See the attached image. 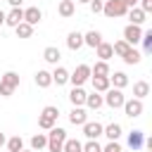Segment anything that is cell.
<instances>
[{
	"instance_id": "obj_1",
	"label": "cell",
	"mask_w": 152,
	"mask_h": 152,
	"mask_svg": "<svg viewBox=\"0 0 152 152\" xmlns=\"http://www.w3.org/2000/svg\"><path fill=\"white\" fill-rule=\"evenodd\" d=\"M19 88V74L17 71H5L0 78V97H10Z\"/></svg>"
},
{
	"instance_id": "obj_2",
	"label": "cell",
	"mask_w": 152,
	"mask_h": 152,
	"mask_svg": "<svg viewBox=\"0 0 152 152\" xmlns=\"http://www.w3.org/2000/svg\"><path fill=\"white\" fill-rule=\"evenodd\" d=\"M57 116H59V109H57L55 104H48V107H43V112H40V116H38V128H43V131H50V128L57 124Z\"/></svg>"
},
{
	"instance_id": "obj_3",
	"label": "cell",
	"mask_w": 152,
	"mask_h": 152,
	"mask_svg": "<svg viewBox=\"0 0 152 152\" xmlns=\"http://www.w3.org/2000/svg\"><path fill=\"white\" fill-rule=\"evenodd\" d=\"M64 140H66V131L59 126H52L48 133V152H62Z\"/></svg>"
},
{
	"instance_id": "obj_4",
	"label": "cell",
	"mask_w": 152,
	"mask_h": 152,
	"mask_svg": "<svg viewBox=\"0 0 152 152\" xmlns=\"http://www.w3.org/2000/svg\"><path fill=\"white\" fill-rule=\"evenodd\" d=\"M126 12H128V7H126L121 0H104V2H102V14L109 17V19H114V17H126Z\"/></svg>"
},
{
	"instance_id": "obj_5",
	"label": "cell",
	"mask_w": 152,
	"mask_h": 152,
	"mask_svg": "<svg viewBox=\"0 0 152 152\" xmlns=\"http://www.w3.org/2000/svg\"><path fill=\"white\" fill-rule=\"evenodd\" d=\"M124 100H126L124 93H121L119 88H112V86H109V88L104 90V95H102V102H104L107 107H112V109H119V107L124 104Z\"/></svg>"
},
{
	"instance_id": "obj_6",
	"label": "cell",
	"mask_w": 152,
	"mask_h": 152,
	"mask_svg": "<svg viewBox=\"0 0 152 152\" xmlns=\"http://www.w3.org/2000/svg\"><path fill=\"white\" fill-rule=\"evenodd\" d=\"M88 78H90V66H88V64H78V66L69 74V83H71V86H83Z\"/></svg>"
},
{
	"instance_id": "obj_7",
	"label": "cell",
	"mask_w": 152,
	"mask_h": 152,
	"mask_svg": "<svg viewBox=\"0 0 152 152\" xmlns=\"http://www.w3.org/2000/svg\"><path fill=\"white\" fill-rule=\"evenodd\" d=\"M124 114L126 116H131V119H135V116H140L142 114V100H138V97H131V100H124Z\"/></svg>"
},
{
	"instance_id": "obj_8",
	"label": "cell",
	"mask_w": 152,
	"mask_h": 152,
	"mask_svg": "<svg viewBox=\"0 0 152 152\" xmlns=\"http://www.w3.org/2000/svg\"><path fill=\"white\" fill-rule=\"evenodd\" d=\"M140 38H142V28H140V26H135V24H128V26L124 28V40H126L128 45H135V43H140Z\"/></svg>"
},
{
	"instance_id": "obj_9",
	"label": "cell",
	"mask_w": 152,
	"mask_h": 152,
	"mask_svg": "<svg viewBox=\"0 0 152 152\" xmlns=\"http://www.w3.org/2000/svg\"><path fill=\"white\" fill-rule=\"evenodd\" d=\"M102 128H104V126H102L100 121H86V124H83V135H86L88 140H97V138L102 135Z\"/></svg>"
},
{
	"instance_id": "obj_10",
	"label": "cell",
	"mask_w": 152,
	"mask_h": 152,
	"mask_svg": "<svg viewBox=\"0 0 152 152\" xmlns=\"http://www.w3.org/2000/svg\"><path fill=\"white\" fill-rule=\"evenodd\" d=\"M21 21H24V10H21V7H12L10 12H5V24H7V26L14 28V26L21 24Z\"/></svg>"
},
{
	"instance_id": "obj_11",
	"label": "cell",
	"mask_w": 152,
	"mask_h": 152,
	"mask_svg": "<svg viewBox=\"0 0 152 152\" xmlns=\"http://www.w3.org/2000/svg\"><path fill=\"white\" fill-rule=\"evenodd\" d=\"M86 90H83V86H74L71 88V93H69V102L74 104V107H83V102H86Z\"/></svg>"
},
{
	"instance_id": "obj_12",
	"label": "cell",
	"mask_w": 152,
	"mask_h": 152,
	"mask_svg": "<svg viewBox=\"0 0 152 152\" xmlns=\"http://www.w3.org/2000/svg\"><path fill=\"white\" fill-rule=\"evenodd\" d=\"M33 81H36L38 88H50V86H52V74H50L48 69H38L36 76H33Z\"/></svg>"
},
{
	"instance_id": "obj_13",
	"label": "cell",
	"mask_w": 152,
	"mask_h": 152,
	"mask_svg": "<svg viewBox=\"0 0 152 152\" xmlns=\"http://www.w3.org/2000/svg\"><path fill=\"white\" fill-rule=\"evenodd\" d=\"M69 121H71L74 126H83V124L88 121V112H86L83 107H74V109L69 112Z\"/></svg>"
},
{
	"instance_id": "obj_14",
	"label": "cell",
	"mask_w": 152,
	"mask_h": 152,
	"mask_svg": "<svg viewBox=\"0 0 152 152\" xmlns=\"http://www.w3.org/2000/svg\"><path fill=\"white\" fill-rule=\"evenodd\" d=\"M109 86H112V88L124 90V88L128 86V76H126L124 71H114V74H109Z\"/></svg>"
},
{
	"instance_id": "obj_15",
	"label": "cell",
	"mask_w": 152,
	"mask_h": 152,
	"mask_svg": "<svg viewBox=\"0 0 152 152\" xmlns=\"http://www.w3.org/2000/svg\"><path fill=\"white\" fill-rule=\"evenodd\" d=\"M40 19H43V12H40L38 7H26V10H24V21H26V24L36 26Z\"/></svg>"
},
{
	"instance_id": "obj_16",
	"label": "cell",
	"mask_w": 152,
	"mask_h": 152,
	"mask_svg": "<svg viewBox=\"0 0 152 152\" xmlns=\"http://www.w3.org/2000/svg\"><path fill=\"white\" fill-rule=\"evenodd\" d=\"M66 48L69 50H81L83 48V33H78V31H71L69 36H66Z\"/></svg>"
},
{
	"instance_id": "obj_17",
	"label": "cell",
	"mask_w": 152,
	"mask_h": 152,
	"mask_svg": "<svg viewBox=\"0 0 152 152\" xmlns=\"http://www.w3.org/2000/svg\"><path fill=\"white\" fill-rule=\"evenodd\" d=\"M57 12H59V17L69 19V17H74V12H76V2H74V0H62V2L57 5Z\"/></svg>"
},
{
	"instance_id": "obj_18",
	"label": "cell",
	"mask_w": 152,
	"mask_h": 152,
	"mask_svg": "<svg viewBox=\"0 0 152 152\" xmlns=\"http://www.w3.org/2000/svg\"><path fill=\"white\" fill-rule=\"evenodd\" d=\"M102 43V33L100 31H88V33H83V45H88V48H97Z\"/></svg>"
},
{
	"instance_id": "obj_19",
	"label": "cell",
	"mask_w": 152,
	"mask_h": 152,
	"mask_svg": "<svg viewBox=\"0 0 152 152\" xmlns=\"http://www.w3.org/2000/svg\"><path fill=\"white\" fill-rule=\"evenodd\" d=\"M147 95H150V83H147V81H135V83H133V97L145 100Z\"/></svg>"
},
{
	"instance_id": "obj_20",
	"label": "cell",
	"mask_w": 152,
	"mask_h": 152,
	"mask_svg": "<svg viewBox=\"0 0 152 152\" xmlns=\"http://www.w3.org/2000/svg\"><path fill=\"white\" fill-rule=\"evenodd\" d=\"M142 142H145V133L142 131H131L128 133V147L131 150H140Z\"/></svg>"
},
{
	"instance_id": "obj_21",
	"label": "cell",
	"mask_w": 152,
	"mask_h": 152,
	"mask_svg": "<svg viewBox=\"0 0 152 152\" xmlns=\"http://www.w3.org/2000/svg\"><path fill=\"white\" fill-rule=\"evenodd\" d=\"M59 57H62V55H59V50H57L55 45H48V48L43 50V59H45L48 64H55V66H57V62H59Z\"/></svg>"
},
{
	"instance_id": "obj_22",
	"label": "cell",
	"mask_w": 152,
	"mask_h": 152,
	"mask_svg": "<svg viewBox=\"0 0 152 152\" xmlns=\"http://www.w3.org/2000/svg\"><path fill=\"white\" fill-rule=\"evenodd\" d=\"M50 74H52V83H57V86L69 83V71L64 66H55V71H50Z\"/></svg>"
},
{
	"instance_id": "obj_23",
	"label": "cell",
	"mask_w": 152,
	"mask_h": 152,
	"mask_svg": "<svg viewBox=\"0 0 152 152\" xmlns=\"http://www.w3.org/2000/svg\"><path fill=\"white\" fill-rule=\"evenodd\" d=\"M121 124H107L104 128H102V135H107L109 140H119L121 138Z\"/></svg>"
},
{
	"instance_id": "obj_24",
	"label": "cell",
	"mask_w": 152,
	"mask_h": 152,
	"mask_svg": "<svg viewBox=\"0 0 152 152\" xmlns=\"http://www.w3.org/2000/svg\"><path fill=\"white\" fill-rule=\"evenodd\" d=\"M126 14H128V19H131V24H135V26H140V24H142V21L147 19V14H145V12L140 10V7H131V10L126 12Z\"/></svg>"
},
{
	"instance_id": "obj_25",
	"label": "cell",
	"mask_w": 152,
	"mask_h": 152,
	"mask_svg": "<svg viewBox=\"0 0 152 152\" xmlns=\"http://www.w3.org/2000/svg\"><path fill=\"white\" fill-rule=\"evenodd\" d=\"M95 52H97V57H100L102 62H107L109 57H114V50H112V43H104V40H102V43H100V45L95 48Z\"/></svg>"
},
{
	"instance_id": "obj_26",
	"label": "cell",
	"mask_w": 152,
	"mask_h": 152,
	"mask_svg": "<svg viewBox=\"0 0 152 152\" xmlns=\"http://www.w3.org/2000/svg\"><path fill=\"white\" fill-rule=\"evenodd\" d=\"M90 81H93V90L95 93H104L109 88V76H90Z\"/></svg>"
},
{
	"instance_id": "obj_27",
	"label": "cell",
	"mask_w": 152,
	"mask_h": 152,
	"mask_svg": "<svg viewBox=\"0 0 152 152\" xmlns=\"http://www.w3.org/2000/svg\"><path fill=\"white\" fill-rule=\"evenodd\" d=\"M83 104H86V107H88V109H100V107H102V104H104V102H102V95H100V93H95V90H93V93H90V95H86V102H83Z\"/></svg>"
},
{
	"instance_id": "obj_28",
	"label": "cell",
	"mask_w": 152,
	"mask_h": 152,
	"mask_svg": "<svg viewBox=\"0 0 152 152\" xmlns=\"http://www.w3.org/2000/svg\"><path fill=\"white\" fill-rule=\"evenodd\" d=\"M43 147H48V135H45V133L31 135V150H33V152H40Z\"/></svg>"
},
{
	"instance_id": "obj_29",
	"label": "cell",
	"mask_w": 152,
	"mask_h": 152,
	"mask_svg": "<svg viewBox=\"0 0 152 152\" xmlns=\"http://www.w3.org/2000/svg\"><path fill=\"white\" fill-rule=\"evenodd\" d=\"M112 71H109V64L107 62H95V66H90V76H109Z\"/></svg>"
},
{
	"instance_id": "obj_30",
	"label": "cell",
	"mask_w": 152,
	"mask_h": 152,
	"mask_svg": "<svg viewBox=\"0 0 152 152\" xmlns=\"http://www.w3.org/2000/svg\"><path fill=\"white\" fill-rule=\"evenodd\" d=\"M81 150H83V142L76 138H66L62 145V152H81Z\"/></svg>"
},
{
	"instance_id": "obj_31",
	"label": "cell",
	"mask_w": 152,
	"mask_h": 152,
	"mask_svg": "<svg viewBox=\"0 0 152 152\" xmlns=\"http://www.w3.org/2000/svg\"><path fill=\"white\" fill-rule=\"evenodd\" d=\"M7 152H19V150H24V140H21V135H12V138H7Z\"/></svg>"
},
{
	"instance_id": "obj_32",
	"label": "cell",
	"mask_w": 152,
	"mask_h": 152,
	"mask_svg": "<svg viewBox=\"0 0 152 152\" xmlns=\"http://www.w3.org/2000/svg\"><path fill=\"white\" fill-rule=\"evenodd\" d=\"M14 31H17V36H19V38H31V36H33V26H31V24H26V21L17 24V26H14Z\"/></svg>"
},
{
	"instance_id": "obj_33",
	"label": "cell",
	"mask_w": 152,
	"mask_h": 152,
	"mask_svg": "<svg viewBox=\"0 0 152 152\" xmlns=\"http://www.w3.org/2000/svg\"><path fill=\"white\" fill-rule=\"evenodd\" d=\"M121 59H124L126 64H138V62L142 59V55H140V52H138V50H135V48L131 45V48H128V52H126V55H124Z\"/></svg>"
},
{
	"instance_id": "obj_34",
	"label": "cell",
	"mask_w": 152,
	"mask_h": 152,
	"mask_svg": "<svg viewBox=\"0 0 152 152\" xmlns=\"http://www.w3.org/2000/svg\"><path fill=\"white\" fill-rule=\"evenodd\" d=\"M128 48H131V45H128L124 38H121V40H116V43L112 45V50H114V55H116V57H124V55L128 52Z\"/></svg>"
},
{
	"instance_id": "obj_35",
	"label": "cell",
	"mask_w": 152,
	"mask_h": 152,
	"mask_svg": "<svg viewBox=\"0 0 152 152\" xmlns=\"http://www.w3.org/2000/svg\"><path fill=\"white\" fill-rule=\"evenodd\" d=\"M140 43H142V50L150 55V52H152V31H142V38H140Z\"/></svg>"
},
{
	"instance_id": "obj_36",
	"label": "cell",
	"mask_w": 152,
	"mask_h": 152,
	"mask_svg": "<svg viewBox=\"0 0 152 152\" xmlns=\"http://www.w3.org/2000/svg\"><path fill=\"white\" fill-rule=\"evenodd\" d=\"M81 152H102V145L97 142V140H88L86 145H83V150Z\"/></svg>"
},
{
	"instance_id": "obj_37",
	"label": "cell",
	"mask_w": 152,
	"mask_h": 152,
	"mask_svg": "<svg viewBox=\"0 0 152 152\" xmlns=\"http://www.w3.org/2000/svg\"><path fill=\"white\" fill-rule=\"evenodd\" d=\"M102 152H124V150H121V145H119L116 140H109V142L102 147Z\"/></svg>"
},
{
	"instance_id": "obj_38",
	"label": "cell",
	"mask_w": 152,
	"mask_h": 152,
	"mask_svg": "<svg viewBox=\"0 0 152 152\" xmlns=\"http://www.w3.org/2000/svg\"><path fill=\"white\" fill-rule=\"evenodd\" d=\"M102 2H104V0H90V2H88V5H90V12H93V14H100V12H102Z\"/></svg>"
},
{
	"instance_id": "obj_39",
	"label": "cell",
	"mask_w": 152,
	"mask_h": 152,
	"mask_svg": "<svg viewBox=\"0 0 152 152\" xmlns=\"http://www.w3.org/2000/svg\"><path fill=\"white\" fill-rule=\"evenodd\" d=\"M138 2H140V10H142L145 14L152 12V0H138Z\"/></svg>"
},
{
	"instance_id": "obj_40",
	"label": "cell",
	"mask_w": 152,
	"mask_h": 152,
	"mask_svg": "<svg viewBox=\"0 0 152 152\" xmlns=\"http://www.w3.org/2000/svg\"><path fill=\"white\" fill-rule=\"evenodd\" d=\"M121 2H124V5H126V7H128V10H131V7H135V5H138V0H121Z\"/></svg>"
},
{
	"instance_id": "obj_41",
	"label": "cell",
	"mask_w": 152,
	"mask_h": 152,
	"mask_svg": "<svg viewBox=\"0 0 152 152\" xmlns=\"http://www.w3.org/2000/svg\"><path fill=\"white\" fill-rule=\"evenodd\" d=\"M7 2H10L12 7H21V2H24V0H7Z\"/></svg>"
},
{
	"instance_id": "obj_42",
	"label": "cell",
	"mask_w": 152,
	"mask_h": 152,
	"mask_svg": "<svg viewBox=\"0 0 152 152\" xmlns=\"http://www.w3.org/2000/svg\"><path fill=\"white\" fill-rule=\"evenodd\" d=\"M5 142H7V138H5V133H2V131H0V147H2V145H5Z\"/></svg>"
},
{
	"instance_id": "obj_43",
	"label": "cell",
	"mask_w": 152,
	"mask_h": 152,
	"mask_svg": "<svg viewBox=\"0 0 152 152\" xmlns=\"http://www.w3.org/2000/svg\"><path fill=\"white\" fill-rule=\"evenodd\" d=\"M2 24H5V12L0 10V26H2Z\"/></svg>"
},
{
	"instance_id": "obj_44",
	"label": "cell",
	"mask_w": 152,
	"mask_h": 152,
	"mask_svg": "<svg viewBox=\"0 0 152 152\" xmlns=\"http://www.w3.org/2000/svg\"><path fill=\"white\" fill-rule=\"evenodd\" d=\"M76 2H81V5H88V2H90V0H76Z\"/></svg>"
},
{
	"instance_id": "obj_45",
	"label": "cell",
	"mask_w": 152,
	"mask_h": 152,
	"mask_svg": "<svg viewBox=\"0 0 152 152\" xmlns=\"http://www.w3.org/2000/svg\"><path fill=\"white\" fill-rule=\"evenodd\" d=\"M19 152H33V150H19Z\"/></svg>"
}]
</instances>
